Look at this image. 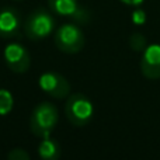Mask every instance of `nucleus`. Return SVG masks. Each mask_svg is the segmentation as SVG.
<instances>
[{
    "label": "nucleus",
    "instance_id": "ddd939ff",
    "mask_svg": "<svg viewBox=\"0 0 160 160\" xmlns=\"http://www.w3.org/2000/svg\"><path fill=\"white\" fill-rule=\"evenodd\" d=\"M8 160H30V155L25 149H21V148H16V149L10 150L7 156Z\"/></svg>",
    "mask_w": 160,
    "mask_h": 160
},
{
    "label": "nucleus",
    "instance_id": "7ed1b4c3",
    "mask_svg": "<svg viewBox=\"0 0 160 160\" xmlns=\"http://www.w3.org/2000/svg\"><path fill=\"white\" fill-rule=\"evenodd\" d=\"M68 121L75 127H84L91 121L94 108L91 101L82 93H76L68 97L65 107Z\"/></svg>",
    "mask_w": 160,
    "mask_h": 160
},
{
    "label": "nucleus",
    "instance_id": "9d476101",
    "mask_svg": "<svg viewBox=\"0 0 160 160\" xmlns=\"http://www.w3.org/2000/svg\"><path fill=\"white\" fill-rule=\"evenodd\" d=\"M38 155L41 160H59L61 158V146L51 136L42 138L38 146Z\"/></svg>",
    "mask_w": 160,
    "mask_h": 160
},
{
    "label": "nucleus",
    "instance_id": "dca6fc26",
    "mask_svg": "<svg viewBox=\"0 0 160 160\" xmlns=\"http://www.w3.org/2000/svg\"><path fill=\"white\" fill-rule=\"evenodd\" d=\"M14 2H21V0H14Z\"/></svg>",
    "mask_w": 160,
    "mask_h": 160
},
{
    "label": "nucleus",
    "instance_id": "2eb2a0df",
    "mask_svg": "<svg viewBox=\"0 0 160 160\" xmlns=\"http://www.w3.org/2000/svg\"><path fill=\"white\" fill-rule=\"evenodd\" d=\"M122 3H125V4H129V6H139L143 0H121Z\"/></svg>",
    "mask_w": 160,
    "mask_h": 160
},
{
    "label": "nucleus",
    "instance_id": "f8f14e48",
    "mask_svg": "<svg viewBox=\"0 0 160 160\" xmlns=\"http://www.w3.org/2000/svg\"><path fill=\"white\" fill-rule=\"evenodd\" d=\"M129 47L136 52H142L143 49H146V39H145V37L142 34L135 32L129 38Z\"/></svg>",
    "mask_w": 160,
    "mask_h": 160
},
{
    "label": "nucleus",
    "instance_id": "9b49d317",
    "mask_svg": "<svg viewBox=\"0 0 160 160\" xmlns=\"http://www.w3.org/2000/svg\"><path fill=\"white\" fill-rule=\"evenodd\" d=\"M13 108V97L6 88H0V115L8 114Z\"/></svg>",
    "mask_w": 160,
    "mask_h": 160
},
{
    "label": "nucleus",
    "instance_id": "4468645a",
    "mask_svg": "<svg viewBox=\"0 0 160 160\" xmlns=\"http://www.w3.org/2000/svg\"><path fill=\"white\" fill-rule=\"evenodd\" d=\"M145 20V14L142 10H136L135 13H133V21L138 24V22H142Z\"/></svg>",
    "mask_w": 160,
    "mask_h": 160
},
{
    "label": "nucleus",
    "instance_id": "39448f33",
    "mask_svg": "<svg viewBox=\"0 0 160 160\" xmlns=\"http://www.w3.org/2000/svg\"><path fill=\"white\" fill-rule=\"evenodd\" d=\"M51 11L58 16H63L79 24H87L90 21V14L86 8L79 4L78 0H48Z\"/></svg>",
    "mask_w": 160,
    "mask_h": 160
},
{
    "label": "nucleus",
    "instance_id": "0eeeda50",
    "mask_svg": "<svg viewBox=\"0 0 160 160\" xmlns=\"http://www.w3.org/2000/svg\"><path fill=\"white\" fill-rule=\"evenodd\" d=\"M4 61L7 68L13 73L22 75L30 69L31 56L25 47L17 42H11L4 48Z\"/></svg>",
    "mask_w": 160,
    "mask_h": 160
},
{
    "label": "nucleus",
    "instance_id": "1a4fd4ad",
    "mask_svg": "<svg viewBox=\"0 0 160 160\" xmlns=\"http://www.w3.org/2000/svg\"><path fill=\"white\" fill-rule=\"evenodd\" d=\"M141 70L145 78L150 80L160 79V45L146 47L141 59Z\"/></svg>",
    "mask_w": 160,
    "mask_h": 160
},
{
    "label": "nucleus",
    "instance_id": "f03ea898",
    "mask_svg": "<svg viewBox=\"0 0 160 160\" xmlns=\"http://www.w3.org/2000/svg\"><path fill=\"white\" fill-rule=\"evenodd\" d=\"M56 20L48 10L39 7L27 17L24 22V32L31 41H41L55 31Z\"/></svg>",
    "mask_w": 160,
    "mask_h": 160
},
{
    "label": "nucleus",
    "instance_id": "f257e3e1",
    "mask_svg": "<svg viewBox=\"0 0 160 160\" xmlns=\"http://www.w3.org/2000/svg\"><path fill=\"white\" fill-rule=\"evenodd\" d=\"M58 119V108L49 101H42L32 110L30 118V129L38 138H47L53 132Z\"/></svg>",
    "mask_w": 160,
    "mask_h": 160
},
{
    "label": "nucleus",
    "instance_id": "6e6552de",
    "mask_svg": "<svg viewBox=\"0 0 160 160\" xmlns=\"http://www.w3.org/2000/svg\"><path fill=\"white\" fill-rule=\"evenodd\" d=\"M21 14L14 7H4L0 10V38L10 39L20 34Z\"/></svg>",
    "mask_w": 160,
    "mask_h": 160
},
{
    "label": "nucleus",
    "instance_id": "20e7f679",
    "mask_svg": "<svg viewBox=\"0 0 160 160\" xmlns=\"http://www.w3.org/2000/svg\"><path fill=\"white\" fill-rule=\"evenodd\" d=\"M55 45L61 52L79 53L84 47V34L76 24H63L55 32Z\"/></svg>",
    "mask_w": 160,
    "mask_h": 160
},
{
    "label": "nucleus",
    "instance_id": "423d86ee",
    "mask_svg": "<svg viewBox=\"0 0 160 160\" xmlns=\"http://www.w3.org/2000/svg\"><path fill=\"white\" fill-rule=\"evenodd\" d=\"M38 83L41 90L53 98L63 100L70 94V84L68 79L58 72H45L41 75Z\"/></svg>",
    "mask_w": 160,
    "mask_h": 160
}]
</instances>
